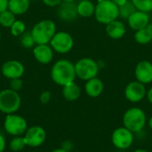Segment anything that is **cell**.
Masks as SVG:
<instances>
[{"label": "cell", "instance_id": "cell-14", "mask_svg": "<svg viewBox=\"0 0 152 152\" xmlns=\"http://www.w3.org/2000/svg\"><path fill=\"white\" fill-rule=\"evenodd\" d=\"M58 16L63 21H72L77 17V8L75 2H61L59 4Z\"/></svg>", "mask_w": 152, "mask_h": 152}, {"label": "cell", "instance_id": "cell-37", "mask_svg": "<svg viewBox=\"0 0 152 152\" xmlns=\"http://www.w3.org/2000/svg\"><path fill=\"white\" fill-rule=\"evenodd\" d=\"M52 152H69L67 150H65V149H56V150H54V151H53Z\"/></svg>", "mask_w": 152, "mask_h": 152}, {"label": "cell", "instance_id": "cell-20", "mask_svg": "<svg viewBox=\"0 0 152 152\" xmlns=\"http://www.w3.org/2000/svg\"><path fill=\"white\" fill-rule=\"evenodd\" d=\"M29 8V0H9L8 10L14 15L24 14Z\"/></svg>", "mask_w": 152, "mask_h": 152}, {"label": "cell", "instance_id": "cell-10", "mask_svg": "<svg viewBox=\"0 0 152 152\" xmlns=\"http://www.w3.org/2000/svg\"><path fill=\"white\" fill-rule=\"evenodd\" d=\"M24 139L26 141L27 146L37 148L45 142L46 139V133L43 127L39 126H34L27 129L25 132Z\"/></svg>", "mask_w": 152, "mask_h": 152}, {"label": "cell", "instance_id": "cell-33", "mask_svg": "<svg viewBox=\"0 0 152 152\" xmlns=\"http://www.w3.org/2000/svg\"><path fill=\"white\" fill-rule=\"evenodd\" d=\"M5 146H6L5 139H4V137L0 134V152H3L4 151Z\"/></svg>", "mask_w": 152, "mask_h": 152}, {"label": "cell", "instance_id": "cell-13", "mask_svg": "<svg viewBox=\"0 0 152 152\" xmlns=\"http://www.w3.org/2000/svg\"><path fill=\"white\" fill-rule=\"evenodd\" d=\"M136 80L147 85L152 82V63L148 61H140L134 70Z\"/></svg>", "mask_w": 152, "mask_h": 152}, {"label": "cell", "instance_id": "cell-31", "mask_svg": "<svg viewBox=\"0 0 152 152\" xmlns=\"http://www.w3.org/2000/svg\"><path fill=\"white\" fill-rule=\"evenodd\" d=\"M43 3L47 5V6H50V7H54V6H57L59 5L62 0H42Z\"/></svg>", "mask_w": 152, "mask_h": 152}, {"label": "cell", "instance_id": "cell-29", "mask_svg": "<svg viewBox=\"0 0 152 152\" xmlns=\"http://www.w3.org/2000/svg\"><path fill=\"white\" fill-rule=\"evenodd\" d=\"M22 80L20 78H13L10 81V89L18 92L22 88Z\"/></svg>", "mask_w": 152, "mask_h": 152}, {"label": "cell", "instance_id": "cell-6", "mask_svg": "<svg viewBox=\"0 0 152 152\" xmlns=\"http://www.w3.org/2000/svg\"><path fill=\"white\" fill-rule=\"evenodd\" d=\"M75 69L77 77L82 80L87 81L97 77L99 72V66L94 60L86 57L78 60L75 63Z\"/></svg>", "mask_w": 152, "mask_h": 152}, {"label": "cell", "instance_id": "cell-26", "mask_svg": "<svg viewBox=\"0 0 152 152\" xmlns=\"http://www.w3.org/2000/svg\"><path fill=\"white\" fill-rule=\"evenodd\" d=\"M25 30H26V25L22 20H16L10 28L11 34L13 37H20L23 35L25 33Z\"/></svg>", "mask_w": 152, "mask_h": 152}, {"label": "cell", "instance_id": "cell-41", "mask_svg": "<svg viewBox=\"0 0 152 152\" xmlns=\"http://www.w3.org/2000/svg\"><path fill=\"white\" fill-rule=\"evenodd\" d=\"M29 1H31V0H29Z\"/></svg>", "mask_w": 152, "mask_h": 152}, {"label": "cell", "instance_id": "cell-39", "mask_svg": "<svg viewBox=\"0 0 152 152\" xmlns=\"http://www.w3.org/2000/svg\"><path fill=\"white\" fill-rule=\"evenodd\" d=\"M62 1H64V2H75L76 0H62Z\"/></svg>", "mask_w": 152, "mask_h": 152}, {"label": "cell", "instance_id": "cell-36", "mask_svg": "<svg viewBox=\"0 0 152 152\" xmlns=\"http://www.w3.org/2000/svg\"><path fill=\"white\" fill-rule=\"evenodd\" d=\"M148 126H149L150 129L152 131V116L149 118V120H148Z\"/></svg>", "mask_w": 152, "mask_h": 152}, {"label": "cell", "instance_id": "cell-15", "mask_svg": "<svg viewBox=\"0 0 152 152\" xmlns=\"http://www.w3.org/2000/svg\"><path fill=\"white\" fill-rule=\"evenodd\" d=\"M33 54L37 61L41 64H48L53 58V50L48 44L37 45L33 49Z\"/></svg>", "mask_w": 152, "mask_h": 152}, {"label": "cell", "instance_id": "cell-3", "mask_svg": "<svg viewBox=\"0 0 152 152\" xmlns=\"http://www.w3.org/2000/svg\"><path fill=\"white\" fill-rule=\"evenodd\" d=\"M30 32L36 45L49 44L56 33V24L52 20H42L32 28Z\"/></svg>", "mask_w": 152, "mask_h": 152}, {"label": "cell", "instance_id": "cell-28", "mask_svg": "<svg viewBox=\"0 0 152 152\" xmlns=\"http://www.w3.org/2000/svg\"><path fill=\"white\" fill-rule=\"evenodd\" d=\"M20 43L24 48H32L36 44L33 37L31 35V32H25L23 35H21Z\"/></svg>", "mask_w": 152, "mask_h": 152}, {"label": "cell", "instance_id": "cell-23", "mask_svg": "<svg viewBox=\"0 0 152 152\" xmlns=\"http://www.w3.org/2000/svg\"><path fill=\"white\" fill-rule=\"evenodd\" d=\"M136 7L133 4L131 0H127L124 4L118 6V11H119V17L122 19H128L131 14H133L136 11Z\"/></svg>", "mask_w": 152, "mask_h": 152}, {"label": "cell", "instance_id": "cell-35", "mask_svg": "<svg viewBox=\"0 0 152 152\" xmlns=\"http://www.w3.org/2000/svg\"><path fill=\"white\" fill-rule=\"evenodd\" d=\"M147 99H148V101L150 102V103L152 104V87L147 92Z\"/></svg>", "mask_w": 152, "mask_h": 152}, {"label": "cell", "instance_id": "cell-22", "mask_svg": "<svg viewBox=\"0 0 152 152\" xmlns=\"http://www.w3.org/2000/svg\"><path fill=\"white\" fill-rule=\"evenodd\" d=\"M135 41L140 45H147L152 41V24L137 30L134 34Z\"/></svg>", "mask_w": 152, "mask_h": 152}, {"label": "cell", "instance_id": "cell-24", "mask_svg": "<svg viewBox=\"0 0 152 152\" xmlns=\"http://www.w3.org/2000/svg\"><path fill=\"white\" fill-rule=\"evenodd\" d=\"M15 20V15L8 9L0 13V25L4 28H11Z\"/></svg>", "mask_w": 152, "mask_h": 152}, {"label": "cell", "instance_id": "cell-21", "mask_svg": "<svg viewBox=\"0 0 152 152\" xmlns=\"http://www.w3.org/2000/svg\"><path fill=\"white\" fill-rule=\"evenodd\" d=\"M77 14L84 18H89L94 15L95 5L91 0H81L77 4Z\"/></svg>", "mask_w": 152, "mask_h": 152}, {"label": "cell", "instance_id": "cell-1", "mask_svg": "<svg viewBox=\"0 0 152 152\" xmlns=\"http://www.w3.org/2000/svg\"><path fill=\"white\" fill-rule=\"evenodd\" d=\"M77 77L75 64L69 60H59L52 67L51 77L58 86H64L74 82Z\"/></svg>", "mask_w": 152, "mask_h": 152}, {"label": "cell", "instance_id": "cell-7", "mask_svg": "<svg viewBox=\"0 0 152 152\" xmlns=\"http://www.w3.org/2000/svg\"><path fill=\"white\" fill-rule=\"evenodd\" d=\"M4 130L13 136H20L28 129V124L24 118L16 114H8L4 123Z\"/></svg>", "mask_w": 152, "mask_h": 152}, {"label": "cell", "instance_id": "cell-40", "mask_svg": "<svg viewBox=\"0 0 152 152\" xmlns=\"http://www.w3.org/2000/svg\"><path fill=\"white\" fill-rule=\"evenodd\" d=\"M0 40H1V30H0Z\"/></svg>", "mask_w": 152, "mask_h": 152}, {"label": "cell", "instance_id": "cell-30", "mask_svg": "<svg viewBox=\"0 0 152 152\" xmlns=\"http://www.w3.org/2000/svg\"><path fill=\"white\" fill-rule=\"evenodd\" d=\"M51 100V93L49 91H45L43 92L40 96H39V101L42 104H46L50 102Z\"/></svg>", "mask_w": 152, "mask_h": 152}, {"label": "cell", "instance_id": "cell-18", "mask_svg": "<svg viewBox=\"0 0 152 152\" xmlns=\"http://www.w3.org/2000/svg\"><path fill=\"white\" fill-rule=\"evenodd\" d=\"M126 26L120 20H113L106 25L107 35L113 39H120L126 34Z\"/></svg>", "mask_w": 152, "mask_h": 152}, {"label": "cell", "instance_id": "cell-8", "mask_svg": "<svg viewBox=\"0 0 152 152\" xmlns=\"http://www.w3.org/2000/svg\"><path fill=\"white\" fill-rule=\"evenodd\" d=\"M50 45L53 50L58 53H68L73 48L74 39L72 36L68 32H56L50 42Z\"/></svg>", "mask_w": 152, "mask_h": 152}, {"label": "cell", "instance_id": "cell-16", "mask_svg": "<svg viewBox=\"0 0 152 152\" xmlns=\"http://www.w3.org/2000/svg\"><path fill=\"white\" fill-rule=\"evenodd\" d=\"M127 22L131 28L137 31V30L146 27L148 24H150V16H149L148 12L136 10L127 19Z\"/></svg>", "mask_w": 152, "mask_h": 152}, {"label": "cell", "instance_id": "cell-25", "mask_svg": "<svg viewBox=\"0 0 152 152\" xmlns=\"http://www.w3.org/2000/svg\"><path fill=\"white\" fill-rule=\"evenodd\" d=\"M27 146L26 141L24 139V137L21 136H15L10 142V149L12 151H22L25 147Z\"/></svg>", "mask_w": 152, "mask_h": 152}, {"label": "cell", "instance_id": "cell-2", "mask_svg": "<svg viewBox=\"0 0 152 152\" xmlns=\"http://www.w3.org/2000/svg\"><path fill=\"white\" fill-rule=\"evenodd\" d=\"M147 123V116L143 110L138 107L128 109L123 116V125L132 133L141 132Z\"/></svg>", "mask_w": 152, "mask_h": 152}, {"label": "cell", "instance_id": "cell-9", "mask_svg": "<svg viewBox=\"0 0 152 152\" xmlns=\"http://www.w3.org/2000/svg\"><path fill=\"white\" fill-rule=\"evenodd\" d=\"M134 133L125 126L115 129L111 134V142L115 148L118 150H127L134 143Z\"/></svg>", "mask_w": 152, "mask_h": 152}, {"label": "cell", "instance_id": "cell-11", "mask_svg": "<svg viewBox=\"0 0 152 152\" xmlns=\"http://www.w3.org/2000/svg\"><path fill=\"white\" fill-rule=\"evenodd\" d=\"M147 95L145 85L139 81L130 82L125 88V96L131 102H139Z\"/></svg>", "mask_w": 152, "mask_h": 152}, {"label": "cell", "instance_id": "cell-38", "mask_svg": "<svg viewBox=\"0 0 152 152\" xmlns=\"http://www.w3.org/2000/svg\"><path fill=\"white\" fill-rule=\"evenodd\" d=\"M133 152H149V151H146V150H143V149H138V150L134 151Z\"/></svg>", "mask_w": 152, "mask_h": 152}, {"label": "cell", "instance_id": "cell-5", "mask_svg": "<svg viewBox=\"0 0 152 152\" xmlns=\"http://www.w3.org/2000/svg\"><path fill=\"white\" fill-rule=\"evenodd\" d=\"M21 105V98L18 92L12 89H4L0 92V111L8 115L19 110Z\"/></svg>", "mask_w": 152, "mask_h": 152}, {"label": "cell", "instance_id": "cell-27", "mask_svg": "<svg viewBox=\"0 0 152 152\" xmlns=\"http://www.w3.org/2000/svg\"><path fill=\"white\" fill-rule=\"evenodd\" d=\"M137 10L150 12L152 11V0H131Z\"/></svg>", "mask_w": 152, "mask_h": 152}, {"label": "cell", "instance_id": "cell-32", "mask_svg": "<svg viewBox=\"0 0 152 152\" xmlns=\"http://www.w3.org/2000/svg\"><path fill=\"white\" fill-rule=\"evenodd\" d=\"M8 1L9 0H0V13L8 9Z\"/></svg>", "mask_w": 152, "mask_h": 152}, {"label": "cell", "instance_id": "cell-34", "mask_svg": "<svg viewBox=\"0 0 152 152\" xmlns=\"http://www.w3.org/2000/svg\"><path fill=\"white\" fill-rule=\"evenodd\" d=\"M110 1H112L115 4H117L118 6H120V5H122V4H124L127 0H110Z\"/></svg>", "mask_w": 152, "mask_h": 152}, {"label": "cell", "instance_id": "cell-19", "mask_svg": "<svg viewBox=\"0 0 152 152\" xmlns=\"http://www.w3.org/2000/svg\"><path fill=\"white\" fill-rule=\"evenodd\" d=\"M81 94V89L75 82H71L69 84L62 86V95L65 100L69 102L77 101Z\"/></svg>", "mask_w": 152, "mask_h": 152}, {"label": "cell", "instance_id": "cell-12", "mask_svg": "<svg viewBox=\"0 0 152 152\" xmlns=\"http://www.w3.org/2000/svg\"><path fill=\"white\" fill-rule=\"evenodd\" d=\"M2 74L4 77L8 79L20 78L25 71L23 64L16 60H10L5 61L1 68Z\"/></svg>", "mask_w": 152, "mask_h": 152}, {"label": "cell", "instance_id": "cell-4", "mask_svg": "<svg viewBox=\"0 0 152 152\" xmlns=\"http://www.w3.org/2000/svg\"><path fill=\"white\" fill-rule=\"evenodd\" d=\"M94 16L102 24H109L119 17L118 6L110 0H100L95 5Z\"/></svg>", "mask_w": 152, "mask_h": 152}, {"label": "cell", "instance_id": "cell-17", "mask_svg": "<svg viewBox=\"0 0 152 152\" xmlns=\"http://www.w3.org/2000/svg\"><path fill=\"white\" fill-rule=\"evenodd\" d=\"M103 89H104L103 82L97 77L87 80L85 85L86 94L91 98L99 97L102 94Z\"/></svg>", "mask_w": 152, "mask_h": 152}]
</instances>
